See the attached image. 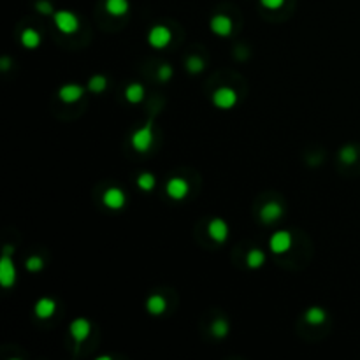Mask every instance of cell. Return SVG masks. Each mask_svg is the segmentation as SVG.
<instances>
[{"label": "cell", "mask_w": 360, "mask_h": 360, "mask_svg": "<svg viewBox=\"0 0 360 360\" xmlns=\"http://www.w3.org/2000/svg\"><path fill=\"white\" fill-rule=\"evenodd\" d=\"M13 251V246L7 244L2 249V256H0V285L4 288H11L16 283V266H14L13 259H11Z\"/></svg>", "instance_id": "6da1fadb"}, {"label": "cell", "mask_w": 360, "mask_h": 360, "mask_svg": "<svg viewBox=\"0 0 360 360\" xmlns=\"http://www.w3.org/2000/svg\"><path fill=\"white\" fill-rule=\"evenodd\" d=\"M151 142H153V132H151V120H149L144 127H141L139 130L134 132V135H132V146H134L135 151L144 153L149 149Z\"/></svg>", "instance_id": "7a4b0ae2"}, {"label": "cell", "mask_w": 360, "mask_h": 360, "mask_svg": "<svg viewBox=\"0 0 360 360\" xmlns=\"http://www.w3.org/2000/svg\"><path fill=\"white\" fill-rule=\"evenodd\" d=\"M55 25L64 34H74L79 28V20L71 11H58L55 13Z\"/></svg>", "instance_id": "3957f363"}, {"label": "cell", "mask_w": 360, "mask_h": 360, "mask_svg": "<svg viewBox=\"0 0 360 360\" xmlns=\"http://www.w3.org/2000/svg\"><path fill=\"white\" fill-rule=\"evenodd\" d=\"M213 102H215V106L220 109H230L237 102V95L232 88L222 86L218 88V90H215V93H213Z\"/></svg>", "instance_id": "277c9868"}, {"label": "cell", "mask_w": 360, "mask_h": 360, "mask_svg": "<svg viewBox=\"0 0 360 360\" xmlns=\"http://www.w3.org/2000/svg\"><path fill=\"white\" fill-rule=\"evenodd\" d=\"M172 39V34L171 30H169L167 27H153L151 30H149L148 34V40L149 44H151L153 47H157V49H164L165 46H169V42H171Z\"/></svg>", "instance_id": "5b68a950"}, {"label": "cell", "mask_w": 360, "mask_h": 360, "mask_svg": "<svg viewBox=\"0 0 360 360\" xmlns=\"http://www.w3.org/2000/svg\"><path fill=\"white\" fill-rule=\"evenodd\" d=\"M292 246V236H290L286 230H280V232L273 234V237L269 239V248L273 253L276 255H281V253H286Z\"/></svg>", "instance_id": "8992f818"}, {"label": "cell", "mask_w": 360, "mask_h": 360, "mask_svg": "<svg viewBox=\"0 0 360 360\" xmlns=\"http://www.w3.org/2000/svg\"><path fill=\"white\" fill-rule=\"evenodd\" d=\"M190 185L183 178H172L167 183V195L174 200H181L188 195Z\"/></svg>", "instance_id": "52a82bcc"}, {"label": "cell", "mask_w": 360, "mask_h": 360, "mask_svg": "<svg viewBox=\"0 0 360 360\" xmlns=\"http://www.w3.org/2000/svg\"><path fill=\"white\" fill-rule=\"evenodd\" d=\"M69 330H71V336L74 337L76 344H81L83 341L88 339V336H90L91 325H90V322L84 320V318H76V320L71 323Z\"/></svg>", "instance_id": "ba28073f"}, {"label": "cell", "mask_w": 360, "mask_h": 360, "mask_svg": "<svg viewBox=\"0 0 360 360\" xmlns=\"http://www.w3.org/2000/svg\"><path fill=\"white\" fill-rule=\"evenodd\" d=\"M208 234L211 236L213 241L223 242V241H227V237H229V225H227L222 218H215L209 222Z\"/></svg>", "instance_id": "9c48e42d"}, {"label": "cell", "mask_w": 360, "mask_h": 360, "mask_svg": "<svg viewBox=\"0 0 360 360\" xmlns=\"http://www.w3.org/2000/svg\"><path fill=\"white\" fill-rule=\"evenodd\" d=\"M211 30L220 37H229L232 34V20L225 14H218L211 20Z\"/></svg>", "instance_id": "30bf717a"}, {"label": "cell", "mask_w": 360, "mask_h": 360, "mask_svg": "<svg viewBox=\"0 0 360 360\" xmlns=\"http://www.w3.org/2000/svg\"><path fill=\"white\" fill-rule=\"evenodd\" d=\"M102 200H104L106 208H109V209H121L125 205V200H127V197H125V193L121 192L120 188H109V190H106Z\"/></svg>", "instance_id": "8fae6325"}, {"label": "cell", "mask_w": 360, "mask_h": 360, "mask_svg": "<svg viewBox=\"0 0 360 360\" xmlns=\"http://www.w3.org/2000/svg\"><path fill=\"white\" fill-rule=\"evenodd\" d=\"M283 215V208L278 202H267L262 209H260V220L264 223H274Z\"/></svg>", "instance_id": "7c38bea8"}, {"label": "cell", "mask_w": 360, "mask_h": 360, "mask_svg": "<svg viewBox=\"0 0 360 360\" xmlns=\"http://www.w3.org/2000/svg\"><path fill=\"white\" fill-rule=\"evenodd\" d=\"M58 97L65 102V104H72V102L79 100L83 97V88L79 84H65L58 91Z\"/></svg>", "instance_id": "4fadbf2b"}, {"label": "cell", "mask_w": 360, "mask_h": 360, "mask_svg": "<svg viewBox=\"0 0 360 360\" xmlns=\"http://www.w3.org/2000/svg\"><path fill=\"white\" fill-rule=\"evenodd\" d=\"M55 311H57V304H55L53 299L44 297V299H39L37 304H35V315H37L39 318H42V320L51 318L55 315Z\"/></svg>", "instance_id": "5bb4252c"}, {"label": "cell", "mask_w": 360, "mask_h": 360, "mask_svg": "<svg viewBox=\"0 0 360 360\" xmlns=\"http://www.w3.org/2000/svg\"><path fill=\"white\" fill-rule=\"evenodd\" d=\"M21 44H23L27 49H34V47H37L40 44L39 32L34 30V28H25V30L21 32Z\"/></svg>", "instance_id": "9a60e30c"}, {"label": "cell", "mask_w": 360, "mask_h": 360, "mask_svg": "<svg viewBox=\"0 0 360 360\" xmlns=\"http://www.w3.org/2000/svg\"><path fill=\"white\" fill-rule=\"evenodd\" d=\"M106 11L111 16H123L128 11V0H106Z\"/></svg>", "instance_id": "2e32d148"}, {"label": "cell", "mask_w": 360, "mask_h": 360, "mask_svg": "<svg viewBox=\"0 0 360 360\" xmlns=\"http://www.w3.org/2000/svg\"><path fill=\"white\" fill-rule=\"evenodd\" d=\"M125 97L130 104H137L144 98V86L139 83H132L130 86L125 90Z\"/></svg>", "instance_id": "e0dca14e"}, {"label": "cell", "mask_w": 360, "mask_h": 360, "mask_svg": "<svg viewBox=\"0 0 360 360\" xmlns=\"http://www.w3.org/2000/svg\"><path fill=\"white\" fill-rule=\"evenodd\" d=\"M165 299L162 295H151L148 299V302H146V310L149 311V313L153 315V317H157V315H162L165 311Z\"/></svg>", "instance_id": "ac0fdd59"}, {"label": "cell", "mask_w": 360, "mask_h": 360, "mask_svg": "<svg viewBox=\"0 0 360 360\" xmlns=\"http://www.w3.org/2000/svg\"><path fill=\"white\" fill-rule=\"evenodd\" d=\"M264 262H266V255L260 249H251L246 255V264H248L249 269H259V267L264 266Z\"/></svg>", "instance_id": "d6986e66"}, {"label": "cell", "mask_w": 360, "mask_h": 360, "mask_svg": "<svg viewBox=\"0 0 360 360\" xmlns=\"http://www.w3.org/2000/svg\"><path fill=\"white\" fill-rule=\"evenodd\" d=\"M327 313L322 310V307H310L306 311V322L311 323V325H320V323L325 322Z\"/></svg>", "instance_id": "ffe728a7"}, {"label": "cell", "mask_w": 360, "mask_h": 360, "mask_svg": "<svg viewBox=\"0 0 360 360\" xmlns=\"http://www.w3.org/2000/svg\"><path fill=\"white\" fill-rule=\"evenodd\" d=\"M106 86H108V79L100 74L93 76V78H90V81H88V90L93 91V93H102L106 90Z\"/></svg>", "instance_id": "44dd1931"}, {"label": "cell", "mask_w": 360, "mask_h": 360, "mask_svg": "<svg viewBox=\"0 0 360 360\" xmlns=\"http://www.w3.org/2000/svg\"><path fill=\"white\" fill-rule=\"evenodd\" d=\"M155 176L149 174V172H142L141 176L137 178V186L141 190H144V192H151L153 188H155Z\"/></svg>", "instance_id": "7402d4cb"}, {"label": "cell", "mask_w": 360, "mask_h": 360, "mask_svg": "<svg viewBox=\"0 0 360 360\" xmlns=\"http://www.w3.org/2000/svg\"><path fill=\"white\" fill-rule=\"evenodd\" d=\"M211 332H213V336H215V337H225L227 334H229V323H227V320H222V318H218V320L213 322Z\"/></svg>", "instance_id": "603a6c76"}, {"label": "cell", "mask_w": 360, "mask_h": 360, "mask_svg": "<svg viewBox=\"0 0 360 360\" xmlns=\"http://www.w3.org/2000/svg\"><path fill=\"white\" fill-rule=\"evenodd\" d=\"M357 149L353 148V146H344L343 149L339 151V159L344 162V164H355V160H357Z\"/></svg>", "instance_id": "cb8c5ba5"}, {"label": "cell", "mask_w": 360, "mask_h": 360, "mask_svg": "<svg viewBox=\"0 0 360 360\" xmlns=\"http://www.w3.org/2000/svg\"><path fill=\"white\" fill-rule=\"evenodd\" d=\"M186 69H188L192 74H197V72H200L202 69H204V60H202L200 57H197V55H193V57H190L188 60H186Z\"/></svg>", "instance_id": "d4e9b609"}, {"label": "cell", "mask_w": 360, "mask_h": 360, "mask_svg": "<svg viewBox=\"0 0 360 360\" xmlns=\"http://www.w3.org/2000/svg\"><path fill=\"white\" fill-rule=\"evenodd\" d=\"M25 267H27L30 273H37V271H40L44 267V262H42V259L37 255H34V256H30V259H27V262H25Z\"/></svg>", "instance_id": "484cf974"}, {"label": "cell", "mask_w": 360, "mask_h": 360, "mask_svg": "<svg viewBox=\"0 0 360 360\" xmlns=\"http://www.w3.org/2000/svg\"><path fill=\"white\" fill-rule=\"evenodd\" d=\"M159 79L162 81V83H165V81H169L172 78V67L171 65H167V64H164V65H160L159 67Z\"/></svg>", "instance_id": "4316f807"}, {"label": "cell", "mask_w": 360, "mask_h": 360, "mask_svg": "<svg viewBox=\"0 0 360 360\" xmlns=\"http://www.w3.org/2000/svg\"><path fill=\"white\" fill-rule=\"evenodd\" d=\"M35 9H37L40 14H51L53 13V6H51L47 0H39V2L35 4Z\"/></svg>", "instance_id": "83f0119b"}, {"label": "cell", "mask_w": 360, "mask_h": 360, "mask_svg": "<svg viewBox=\"0 0 360 360\" xmlns=\"http://www.w3.org/2000/svg\"><path fill=\"white\" fill-rule=\"evenodd\" d=\"M260 2L266 9H278L285 4V0H260Z\"/></svg>", "instance_id": "f1b7e54d"}, {"label": "cell", "mask_w": 360, "mask_h": 360, "mask_svg": "<svg viewBox=\"0 0 360 360\" xmlns=\"http://www.w3.org/2000/svg\"><path fill=\"white\" fill-rule=\"evenodd\" d=\"M9 65H11V60L7 57H4L2 60H0V69H2V71H7V69H9Z\"/></svg>", "instance_id": "f546056e"}]
</instances>
